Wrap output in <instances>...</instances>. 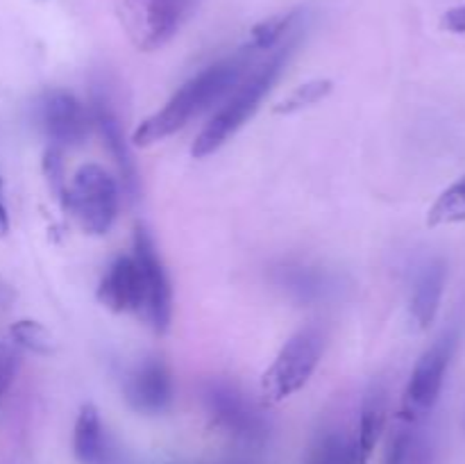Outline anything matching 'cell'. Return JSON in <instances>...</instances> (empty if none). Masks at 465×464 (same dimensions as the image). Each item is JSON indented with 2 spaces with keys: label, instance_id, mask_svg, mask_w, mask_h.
Here are the masks:
<instances>
[{
  "label": "cell",
  "instance_id": "6da1fadb",
  "mask_svg": "<svg viewBox=\"0 0 465 464\" xmlns=\"http://www.w3.org/2000/svg\"><path fill=\"white\" fill-rule=\"evenodd\" d=\"M250 55H254V50L243 48L234 57L221 59L191 77L189 82H184L162 109H157L153 116H148L136 127L132 141L136 146H153L157 141H163L166 136L182 130L191 118L204 112L209 105L225 98L239 85L241 77L248 73Z\"/></svg>",
  "mask_w": 465,
  "mask_h": 464
},
{
  "label": "cell",
  "instance_id": "ac0fdd59",
  "mask_svg": "<svg viewBox=\"0 0 465 464\" xmlns=\"http://www.w3.org/2000/svg\"><path fill=\"white\" fill-rule=\"evenodd\" d=\"M309 464H352V437L325 430L309 450Z\"/></svg>",
  "mask_w": 465,
  "mask_h": 464
},
{
  "label": "cell",
  "instance_id": "7402d4cb",
  "mask_svg": "<svg viewBox=\"0 0 465 464\" xmlns=\"http://www.w3.org/2000/svg\"><path fill=\"white\" fill-rule=\"evenodd\" d=\"M440 25H443L448 32H454V35H465V3L448 9V12L443 14Z\"/></svg>",
  "mask_w": 465,
  "mask_h": 464
},
{
  "label": "cell",
  "instance_id": "ffe728a7",
  "mask_svg": "<svg viewBox=\"0 0 465 464\" xmlns=\"http://www.w3.org/2000/svg\"><path fill=\"white\" fill-rule=\"evenodd\" d=\"M9 335H12L14 344L32 350V353L50 355L54 350V339L48 328L41 326L39 321H32V318H21V321L12 323Z\"/></svg>",
  "mask_w": 465,
  "mask_h": 464
},
{
  "label": "cell",
  "instance_id": "9c48e42d",
  "mask_svg": "<svg viewBox=\"0 0 465 464\" xmlns=\"http://www.w3.org/2000/svg\"><path fill=\"white\" fill-rule=\"evenodd\" d=\"M123 396L136 414L157 417L173 403V378L157 355L139 359L123 378Z\"/></svg>",
  "mask_w": 465,
  "mask_h": 464
},
{
  "label": "cell",
  "instance_id": "5bb4252c",
  "mask_svg": "<svg viewBox=\"0 0 465 464\" xmlns=\"http://www.w3.org/2000/svg\"><path fill=\"white\" fill-rule=\"evenodd\" d=\"M445 282H448V264L445 259L434 257L420 267L413 280L411 298H409V314L418 330H427L436 321L440 300H443Z\"/></svg>",
  "mask_w": 465,
  "mask_h": 464
},
{
  "label": "cell",
  "instance_id": "4fadbf2b",
  "mask_svg": "<svg viewBox=\"0 0 465 464\" xmlns=\"http://www.w3.org/2000/svg\"><path fill=\"white\" fill-rule=\"evenodd\" d=\"M389 412V391L381 380H375L366 389L359 408L357 432L352 435V464H368L372 458L377 441L386 428Z\"/></svg>",
  "mask_w": 465,
  "mask_h": 464
},
{
  "label": "cell",
  "instance_id": "e0dca14e",
  "mask_svg": "<svg viewBox=\"0 0 465 464\" xmlns=\"http://www.w3.org/2000/svg\"><path fill=\"white\" fill-rule=\"evenodd\" d=\"M465 221V176L459 177L454 185H450L434 205L430 207L427 214V223L431 227L439 226H452V223Z\"/></svg>",
  "mask_w": 465,
  "mask_h": 464
},
{
  "label": "cell",
  "instance_id": "8fae6325",
  "mask_svg": "<svg viewBox=\"0 0 465 464\" xmlns=\"http://www.w3.org/2000/svg\"><path fill=\"white\" fill-rule=\"evenodd\" d=\"M95 296H98L100 305L107 308L109 312L136 314L141 318L145 296L134 255H118L116 259H112V264L104 268L103 277H100Z\"/></svg>",
  "mask_w": 465,
  "mask_h": 464
},
{
  "label": "cell",
  "instance_id": "9a60e30c",
  "mask_svg": "<svg viewBox=\"0 0 465 464\" xmlns=\"http://www.w3.org/2000/svg\"><path fill=\"white\" fill-rule=\"evenodd\" d=\"M425 421L398 417L386 441L384 464H434V441Z\"/></svg>",
  "mask_w": 465,
  "mask_h": 464
},
{
  "label": "cell",
  "instance_id": "44dd1931",
  "mask_svg": "<svg viewBox=\"0 0 465 464\" xmlns=\"http://www.w3.org/2000/svg\"><path fill=\"white\" fill-rule=\"evenodd\" d=\"M18 367H21V358L12 348H7V346H0V400H3V396L12 387Z\"/></svg>",
  "mask_w": 465,
  "mask_h": 464
},
{
  "label": "cell",
  "instance_id": "ba28073f",
  "mask_svg": "<svg viewBox=\"0 0 465 464\" xmlns=\"http://www.w3.org/2000/svg\"><path fill=\"white\" fill-rule=\"evenodd\" d=\"M207 414L218 428L245 441H259L266 437V421L262 412L245 398L234 382L212 378L203 389Z\"/></svg>",
  "mask_w": 465,
  "mask_h": 464
},
{
  "label": "cell",
  "instance_id": "3957f363",
  "mask_svg": "<svg viewBox=\"0 0 465 464\" xmlns=\"http://www.w3.org/2000/svg\"><path fill=\"white\" fill-rule=\"evenodd\" d=\"M121 205L118 182L98 164H84L71 177L64 194V207L73 214L80 227L94 237L112 230Z\"/></svg>",
  "mask_w": 465,
  "mask_h": 464
},
{
  "label": "cell",
  "instance_id": "2e32d148",
  "mask_svg": "<svg viewBox=\"0 0 465 464\" xmlns=\"http://www.w3.org/2000/svg\"><path fill=\"white\" fill-rule=\"evenodd\" d=\"M73 453L80 464H107V437L94 403H84L77 412L75 428H73Z\"/></svg>",
  "mask_w": 465,
  "mask_h": 464
},
{
  "label": "cell",
  "instance_id": "30bf717a",
  "mask_svg": "<svg viewBox=\"0 0 465 464\" xmlns=\"http://www.w3.org/2000/svg\"><path fill=\"white\" fill-rule=\"evenodd\" d=\"M41 130L54 148H73L80 146L89 135V112L84 105L68 91H50L39 103Z\"/></svg>",
  "mask_w": 465,
  "mask_h": 464
},
{
  "label": "cell",
  "instance_id": "8992f818",
  "mask_svg": "<svg viewBox=\"0 0 465 464\" xmlns=\"http://www.w3.org/2000/svg\"><path fill=\"white\" fill-rule=\"evenodd\" d=\"M191 0H123V25L143 53L166 45L189 14Z\"/></svg>",
  "mask_w": 465,
  "mask_h": 464
},
{
  "label": "cell",
  "instance_id": "603a6c76",
  "mask_svg": "<svg viewBox=\"0 0 465 464\" xmlns=\"http://www.w3.org/2000/svg\"><path fill=\"white\" fill-rule=\"evenodd\" d=\"M9 232V214L7 205L3 200V177H0V237H5Z\"/></svg>",
  "mask_w": 465,
  "mask_h": 464
},
{
  "label": "cell",
  "instance_id": "5b68a950",
  "mask_svg": "<svg viewBox=\"0 0 465 464\" xmlns=\"http://www.w3.org/2000/svg\"><path fill=\"white\" fill-rule=\"evenodd\" d=\"M454 348H457V332L445 330L420 355V359L413 367L411 378H409L407 389H404L402 409H400L398 417L416 419V421L430 417L431 409L439 403L440 391H443L445 376H448V368L454 358Z\"/></svg>",
  "mask_w": 465,
  "mask_h": 464
},
{
  "label": "cell",
  "instance_id": "7c38bea8",
  "mask_svg": "<svg viewBox=\"0 0 465 464\" xmlns=\"http://www.w3.org/2000/svg\"><path fill=\"white\" fill-rule=\"evenodd\" d=\"M91 121L98 127L100 136H103L104 146L109 148V155L116 162L118 173H121L123 189L127 191L132 200L139 198V171H136V162L132 157L130 144H127L125 135H123V126L118 114L109 105V98L100 91H94V100H91Z\"/></svg>",
  "mask_w": 465,
  "mask_h": 464
},
{
  "label": "cell",
  "instance_id": "d6986e66",
  "mask_svg": "<svg viewBox=\"0 0 465 464\" xmlns=\"http://www.w3.org/2000/svg\"><path fill=\"white\" fill-rule=\"evenodd\" d=\"M334 89V82L331 80H309L304 85H298L284 100L275 105L277 114H295L304 107H312V105L321 103L322 98L331 94Z\"/></svg>",
  "mask_w": 465,
  "mask_h": 464
},
{
  "label": "cell",
  "instance_id": "7a4b0ae2",
  "mask_svg": "<svg viewBox=\"0 0 465 464\" xmlns=\"http://www.w3.org/2000/svg\"><path fill=\"white\" fill-rule=\"evenodd\" d=\"M293 45L295 36L286 41V44H282L280 48L272 50V53H268V57L262 64H257L252 71H248L241 77L239 85L223 100L221 109L209 118L207 126L195 136L193 146H191V155L193 157L203 159L216 153L218 148H223L254 116V112L259 109V103L266 98V94L272 89L277 77H280L284 64L289 62V55L293 50Z\"/></svg>",
  "mask_w": 465,
  "mask_h": 464
},
{
  "label": "cell",
  "instance_id": "52a82bcc",
  "mask_svg": "<svg viewBox=\"0 0 465 464\" xmlns=\"http://www.w3.org/2000/svg\"><path fill=\"white\" fill-rule=\"evenodd\" d=\"M132 255H134L136 264H139L141 282H143L145 303L141 318L154 332L163 335L173 318V289L162 257L157 253V246H154L153 235H150L145 226H136Z\"/></svg>",
  "mask_w": 465,
  "mask_h": 464
},
{
  "label": "cell",
  "instance_id": "277c9868",
  "mask_svg": "<svg viewBox=\"0 0 465 464\" xmlns=\"http://www.w3.org/2000/svg\"><path fill=\"white\" fill-rule=\"evenodd\" d=\"M325 350V335L321 328L307 326L295 332L275 355L262 376V394L268 403H280L298 394L316 371Z\"/></svg>",
  "mask_w": 465,
  "mask_h": 464
}]
</instances>
